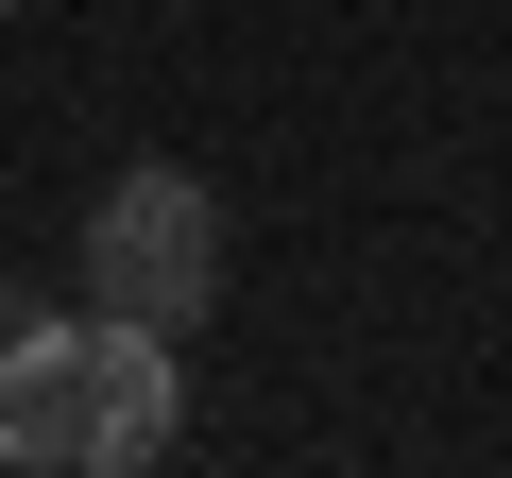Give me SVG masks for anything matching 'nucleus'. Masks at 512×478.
<instances>
[{"label":"nucleus","mask_w":512,"mask_h":478,"mask_svg":"<svg viewBox=\"0 0 512 478\" xmlns=\"http://www.w3.org/2000/svg\"><path fill=\"white\" fill-rule=\"evenodd\" d=\"M86 291H103L120 325H154V342L222 308V205H205V171L154 154V171H120V188L86 205Z\"/></svg>","instance_id":"nucleus-2"},{"label":"nucleus","mask_w":512,"mask_h":478,"mask_svg":"<svg viewBox=\"0 0 512 478\" xmlns=\"http://www.w3.org/2000/svg\"><path fill=\"white\" fill-rule=\"evenodd\" d=\"M0 18H18V0H0Z\"/></svg>","instance_id":"nucleus-3"},{"label":"nucleus","mask_w":512,"mask_h":478,"mask_svg":"<svg viewBox=\"0 0 512 478\" xmlns=\"http://www.w3.org/2000/svg\"><path fill=\"white\" fill-rule=\"evenodd\" d=\"M171 427H188V376H171V342L120 325V308L0 342V461H18V478H154Z\"/></svg>","instance_id":"nucleus-1"}]
</instances>
